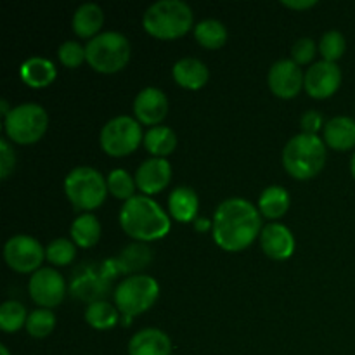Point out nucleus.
Instances as JSON below:
<instances>
[{"instance_id": "1", "label": "nucleus", "mask_w": 355, "mask_h": 355, "mask_svg": "<svg viewBox=\"0 0 355 355\" xmlns=\"http://www.w3.org/2000/svg\"><path fill=\"white\" fill-rule=\"evenodd\" d=\"M211 229L218 246L227 252H239L262 232V218L250 201L229 198L215 210Z\"/></svg>"}, {"instance_id": "2", "label": "nucleus", "mask_w": 355, "mask_h": 355, "mask_svg": "<svg viewBox=\"0 0 355 355\" xmlns=\"http://www.w3.org/2000/svg\"><path fill=\"white\" fill-rule=\"evenodd\" d=\"M120 224L128 236L141 241L159 239L170 231L166 211L146 194H135L125 201L120 210Z\"/></svg>"}, {"instance_id": "3", "label": "nucleus", "mask_w": 355, "mask_h": 355, "mask_svg": "<svg viewBox=\"0 0 355 355\" xmlns=\"http://www.w3.org/2000/svg\"><path fill=\"white\" fill-rule=\"evenodd\" d=\"M326 146L315 134L300 132L291 137L283 149V163L297 179H311L324 166Z\"/></svg>"}, {"instance_id": "4", "label": "nucleus", "mask_w": 355, "mask_h": 355, "mask_svg": "<svg viewBox=\"0 0 355 355\" xmlns=\"http://www.w3.org/2000/svg\"><path fill=\"white\" fill-rule=\"evenodd\" d=\"M146 31L158 38H177L193 24V10L184 0H158L142 16Z\"/></svg>"}, {"instance_id": "5", "label": "nucleus", "mask_w": 355, "mask_h": 355, "mask_svg": "<svg viewBox=\"0 0 355 355\" xmlns=\"http://www.w3.org/2000/svg\"><path fill=\"white\" fill-rule=\"evenodd\" d=\"M89 64L101 73H114L127 64L130 58V42L120 31H103L85 45Z\"/></svg>"}, {"instance_id": "6", "label": "nucleus", "mask_w": 355, "mask_h": 355, "mask_svg": "<svg viewBox=\"0 0 355 355\" xmlns=\"http://www.w3.org/2000/svg\"><path fill=\"white\" fill-rule=\"evenodd\" d=\"M68 200L78 210H94L107 194V180L94 166H75L64 179Z\"/></svg>"}, {"instance_id": "7", "label": "nucleus", "mask_w": 355, "mask_h": 355, "mask_svg": "<svg viewBox=\"0 0 355 355\" xmlns=\"http://www.w3.org/2000/svg\"><path fill=\"white\" fill-rule=\"evenodd\" d=\"M159 295V286L155 277L135 274L125 277L114 290V304L116 309L125 315L132 318L135 314L148 311L156 302Z\"/></svg>"}, {"instance_id": "8", "label": "nucleus", "mask_w": 355, "mask_h": 355, "mask_svg": "<svg viewBox=\"0 0 355 355\" xmlns=\"http://www.w3.org/2000/svg\"><path fill=\"white\" fill-rule=\"evenodd\" d=\"M47 123V113L40 104L24 103L12 107L6 116V132L14 142L31 144L44 135Z\"/></svg>"}, {"instance_id": "9", "label": "nucleus", "mask_w": 355, "mask_h": 355, "mask_svg": "<svg viewBox=\"0 0 355 355\" xmlns=\"http://www.w3.org/2000/svg\"><path fill=\"white\" fill-rule=\"evenodd\" d=\"M144 141L141 125L135 118L120 114L107 121L101 130V146L111 156H125Z\"/></svg>"}, {"instance_id": "10", "label": "nucleus", "mask_w": 355, "mask_h": 355, "mask_svg": "<svg viewBox=\"0 0 355 355\" xmlns=\"http://www.w3.org/2000/svg\"><path fill=\"white\" fill-rule=\"evenodd\" d=\"M3 257L9 267H12L17 272H30L38 270L42 266V260L45 257V248H42L40 241L33 236L17 234L7 239L3 246Z\"/></svg>"}, {"instance_id": "11", "label": "nucleus", "mask_w": 355, "mask_h": 355, "mask_svg": "<svg viewBox=\"0 0 355 355\" xmlns=\"http://www.w3.org/2000/svg\"><path fill=\"white\" fill-rule=\"evenodd\" d=\"M28 290H30L31 298L38 305H42L44 309L55 307L64 298V277L61 276V272L52 269V267H40V269L31 274Z\"/></svg>"}, {"instance_id": "12", "label": "nucleus", "mask_w": 355, "mask_h": 355, "mask_svg": "<svg viewBox=\"0 0 355 355\" xmlns=\"http://www.w3.org/2000/svg\"><path fill=\"white\" fill-rule=\"evenodd\" d=\"M340 82H342L340 66L336 62L322 59V61L314 62L305 71L304 85L305 90L312 97H315V99H324V97H329L333 92H336V89L340 87Z\"/></svg>"}, {"instance_id": "13", "label": "nucleus", "mask_w": 355, "mask_h": 355, "mask_svg": "<svg viewBox=\"0 0 355 355\" xmlns=\"http://www.w3.org/2000/svg\"><path fill=\"white\" fill-rule=\"evenodd\" d=\"M305 75L293 59H279L269 69V85L276 96L290 99L300 92Z\"/></svg>"}, {"instance_id": "14", "label": "nucleus", "mask_w": 355, "mask_h": 355, "mask_svg": "<svg viewBox=\"0 0 355 355\" xmlns=\"http://www.w3.org/2000/svg\"><path fill=\"white\" fill-rule=\"evenodd\" d=\"M170 177H172V166L166 162V158L153 156L139 165L135 172V184L142 193L156 194L165 189L166 184L170 182Z\"/></svg>"}, {"instance_id": "15", "label": "nucleus", "mask_w": 355, "mask_h": 355, "mask_svg": "<svg viewBox=\"0 0 355 355\" xmlns=\"http://www.w3.org/2000/svg\"><path fill=\"white\" fill-rule=\"evenodd\" d=\"M166 111H168V101L165 92L158 87H146L135 96L134 113L142 123L156 127V123L166 116Z\"/></svg>"}, {"instance_id": "16", "label": "nucleus", "mask_w": 355, "mask_h": 355, "mask_svg": "<svg viewBox=\"0 0 355 355\" xmlns=\"http://www.w3.org/2000/svg\"><path fill=\"white\" fill-rule=\"evenodd\" d=\"M260 243L262 248L270 259L283 260L293 253L295 250V238L290 229L279 222H270L263 225L260 232Z\"/></svg>"}, {"instance_id": "17", "label": "nucleus", "mask_w": 355, "mask_h": 355, "mask_svg": "<svg viewBox=\"0 0 355 355\" xmlns=\"http://www.w3.org/2000/svg\"><path fill=\"white\" fill-rule=\"evenodd\" d=\"M172 342L168 335L158 328H144L135 333L128 342L130 355H170Z\"/></svg>"}, {"instance_id": "18", "label": "nucleus", "mask_w": 355, "mask_h": 355, "mask_svg": "<svg viewBox=\"0 0 355 355\" xmlns=\"http://www.w3.org/2000/svg\"><path fill=\"white\" fill-rule=\"evenodd\" d=\"M173 78L186 89H201L208 80V68L201 59L182 58L173 64Z\"/></svg>"}, {"instance_id": "19", "label": "nucleus", "mask_w": 355, "mask_h": 355, "mask_svg": "<svg viewBox=\"0 0 355 355\" xmlns=\"http://www.w3.org/2000/svg\"><path fill=\"white\" fill-rule=\"evenodd\" d=\"M324 139L333 149L345 151L355 146V120L350 116H335L324 123Z\"/></svg>"}, {"instance_id": "20", "label": "nucleus", "mask_w": 355, "mask_h": 355, "mask_svg": "<svg viewBox=\"0 0 355 355\" xmlns=\"http://www.w3.org/2000/svg\"><path fill=\"white\" fill-rule=\"evenodd\" d=\"M104 14L103 9L97 6L96 2H85L78 6V9L73 14V30L80 35V37H96L99 28L103 26Z\"/></svg>"}, {"instance_id": "21", "label": "nucleus", "mask_w": 355, "mask_h": 355, "mask_svg": "<svg viewBox=\"0 0 355 355\" xmlns=\"http://www.w3.org/2000/svg\"><path fill=\"white\" fill-rule=\"evenodd\" d=\"M168 211L180 222H189L196 217L198 194L187 186H179L170 193Z\"/></svg>"}, {"instance_id": "22", "label": "nucleus", "mask_w": 355, "mask_h": 355, "mask_svg": "<svg viewBox=\"0 0 355 355\" xmlns=\"http://www.w3.org/2000/svg\"><path fill=\"white\" fill-rule=\"evenodd\" d=\"M21 78L31 87H45L55 78V66L51 59L33 55L21 64Z\"/></svg>"}, {"instance_id": "23", "label": "nucleus", "mask_w": 355, "mask_h": 355, "mask_svg": "<svg viewBox=\"0 0 355 355\" xmlns=\"http://www.w3.org/2000/svg\"><path fill=\"white\" fill-rule=\"evenodd\" d=\"M144 146L153 156L165 158L166 155H170L175 149L177 135L172 128L165 127V125H156V127H151L146 132Z\"/></svg>"}, {"instance_id": "24", "label": "nucleus", "mask_w": 355, "mask_h": 355, "mask_svg": "<svg viewBox=\"0 0 355 355\" xmlns=\"http://www.w3.org/2000/svg\"><path fill=\"white\" fill-rule=\"evenodd\" d=\"M69 232H71V238L76 245L90 248L99 241L101 224L94 214H82L73 220Z\"/></svg>"}, {"instance_id": "25", "label": "nucleus", "mask_w": 355, "mask_h": 355, "mask_svg": "<svg viewBox=\"0 0 355 355\" xmlns=\"http://www.w3.org/2000/svg\"><path fill=\"white\" fill-rule=\"evenodd\" d=\"M290 207V194L283 186H269L262 191L259 200L260 214L269 218H277L286 214Z\"/></svg>"}, {"instance_id": "26", "label": "nucleus", "mask_w": 355, "mask_h": 355, "mask_svg": "<svg viewBox=\"0 0 355 355\" xmlns=\"http://www.w3.org/2000/svg\"><path fill=\"white\" fill-rule=\"evenodd\" d=\"M194 37L203 47L218 49L227 40V28L224 26L222 21L207 17L194 26Z\"/></svg>"}, {"instance_id": "27", "label": "nucleus", "mask_w": 355, "mask_h": 355, "mask_svg": "<svg viewBox=\"0 0 355 355\" xmlns=\"http://www.w3.org/2000/svg\"><path fill=\"white\" fill-rule=\"evenodd\" d=\"M85 321L96 329H107L116 324L118 309L113 307L110 302L96 300L87 305Z\"/></svg>"}, {"instance_id": "28", "label": "nucleus", "mask_w": 355, "mask_h": 355, "mask_svg": "<svg viewBox=\"0 0 355 355\" xmlns=\"http://www.w3.org/2000/svg\"><path fill=\"white\" fill-rule=\"evenodd\" d=\"M26 331L35 338H44L51 335L55 326V315L51 309H35L33 312L28 314L26 319Z\"/></svg>"}, {"instance_id": "29", "label": "nucleus", "mask_w": 355, "mask_h": 355, "mask_svg": "<svg viewBox=\"0 0 355 355\" xmlns=\"http://www.w3.org/2000/svg\"><path fill=\"white\" fill-rule=\"evenodd\" d=\"M26 309L23 307V304L16 300H7L3 302L2 307H0V328L7 333H14L21 328L23 324H26Z\"/></svg>"}, {"instance_id": "30", "label": "nucleus", "mask_w": 355, "mask_h": 355, "mask_svg": "<svg viewBox=\"0 0 355 355\" xmlns=\"http://www.w3.org/2000/svg\"><path fill=\"white\" fill-rule=\"evenodd\" d=\"M107 191H111V194H114L120 200H130L132 196H135V179H132L130 173L125 172V170L116 168L111 170L110 175H107Z\"/></svg>"}, {"instance_id": "31", "label": "nucleus", "mask_w": 355, "mask_h": 355, "mask_svg": "<svg viewBox=\"0 0 355 355\" xmlns=\"http://www.w3.org/2000/svg\"><path fill=\"white\" fill-rule=\"evenodd\" d=\"M75 243L69 241L68 238L54 239V241L49 243V246L45 248V257L49 259V262L55 263V266H66V263H69L75 259Z\"/></svg>"}, {"instance_id": "32", "label": "nucleus", "mask_w": 355, "mask_h": 355, "mask_svg": "<svg viewBox=\"0 0 355 355\" xmlns=\"http://www.w3.org/2000/svg\"><path fill=\"white\" fill-rule=\"evenodd\" d=\"M319 51H321L322 58L326 61L336 62V59L342 58L345 52V37L342 31L338 30H328L322 35L321 42H319Z\"/></svg>"}, {"instance_id": "33", "label": "nucleus", "mask_w": 355, "mask_h": 355, "mask_svg": "<svg viewBox=\"0 0 355 355\" xmlns=\"http://www.w3.org/2000/svg\"><path fill=\"white\" fill-rule=\"evenodd\" d=\"M58 55L62 64L69 66V68H76V66L82 64L83 59H87L85 47L75 40L62 42L58 49Z\"/></svg>"}, {"instance_id": "34", "label": "nucleus", "mask_w": 355, "mask_h": 355, "mask_svg": "<svg viewBox=\"0 0 355 355\" xmlns=\"http://www.w3.org/2000/svg\"><path fill=\"white\" fill-rule=\"evenodd\" d=\"M315 42L311 37H302L291 47V59H293L297 64H304L309 62L315 54Z\"/></svg>"}, {"instance_id": "35", "label": "nucleus", "mask_w": 355, "mask_h": 355, "mask_svg": "<svg viewBox=\"0 0 355 355\" xmlns=\"http://www.w3.org/2000/svg\"><path fill=\"white\" fill-rule=\"evenodd\" d=\"M14 163H16V158H14L12 148L7 139H0V177L2 179H7V175L12 172Z\"/></svg>"}, {"instance_id": "36", "label": "nucleus", "mask_w": 355, "mask_h": 355, "mask_svg": "<svg viewBox=\"0 0 355 355\" xmlns=\"http://www.w3.org/2000/svg\"><path fill=\"white\" fill-rule=\"evenodd\" d=\"M300 125H302V132H305V134H315V132L321 128L322 116L318 113V111L309 110L302 114Z\"/></svg>"}, {"instance_id": "37", "label": "nucleus", "mask_w": 355, "mask_h": 355, "mask_svg": "<svg viewBox=\"0 0 355 355\" xmlns=\"http://www.w3.org/2000/svg\"><path fill=\"white\" fill-rule=\"evenodd\" d=\"M283 3L291 9H307V7L315 6V0H283Z\"/></svg>"}, {"instance_id": "38", "label": "nucleus", "mask_w": 355, "mask_h": 355, "mask_svg": "<svg viewBox=\"0 0 355 355\" xmlns=\"http://www.w3.org/2000/svg\"><path fill=\"white\" fill-rule=\"evenodd\" d=\"M196 229L198 231H203V229H207V227H210V220H207V218H196Z\"/></svg>"}, {"instance_id": "39", "label": "nucleus", "mask_w": 355, "mask_h": 355, "mask_svg": "<svg viewBox=\"0 0 355 355\" xmlns=\"http://www.w3.org/2000/svg\"><path fill=\"white\" fill-rule=\"evenodd\" d=\"M350 170H352V175L355 179V153L352 155V159H350Z\"/></svg>"}, {"instance_id": "40", "label": "nucleus", "mask_w": 355, "mask_h": 355, "mask_svg": "<svg viewBox=\"0 0 355 355\" xmlns=\"http://www.w3.org/2000/svg\"><path fill=\"white\" fill-rule=\"evenodd\" d=\"M0 355H10L6 345H0Z\"/></svg>"}]
</instances>
